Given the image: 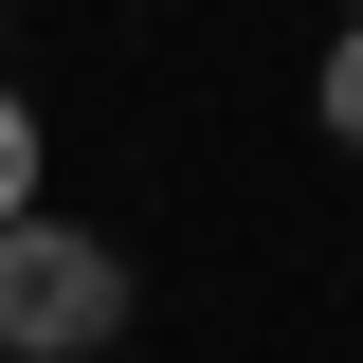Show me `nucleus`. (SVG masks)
Wrapping results in <instances>:
<instances>
[{
	"label": "nucleus",
	"instance_id": "f257e3e1",
	"mask_svg": "<svg viewBox=\"0 0 363 363\" xmlns=\"http://www.w3.org/2000/svg\"><path fill=\"white\" fill-rule=\"evenodd\" d=\"M128 327V255L73 218H0V363H91Z\"/></svg>",
	"mask_w": 363,
	"mask_h": 363
},
{
	"label": "nucleus",
	"instance_id": "f03ea898",
	"mask_svg": "<svg viewBox=\"0 0 363 363\" xmlns=\"http://www.w3.org/2000/svg\"><path fill=\"white\" fill-rule=\"evenodd\" d=\"M309 109H327V145H363V0H345V37H327V73H309Z\"/></svg>",
	"mask_w": 363,
	"mask_h": 363
},
{
	"label": "nucleus",
	"instance_id": "7ed1b4c3",
	"mask_svg": "<svg viewBox=\"0 0 363 363\" xmlns=\"http://www.w3.org/2000/svg\"><path fill=\"white\" fill-rule=\"evenodd\" d=\"M0 218H37V109L0 91Z\"/></svg>",
	"mask_w": 363,
	"mask_h": 363
}]
</instances>
